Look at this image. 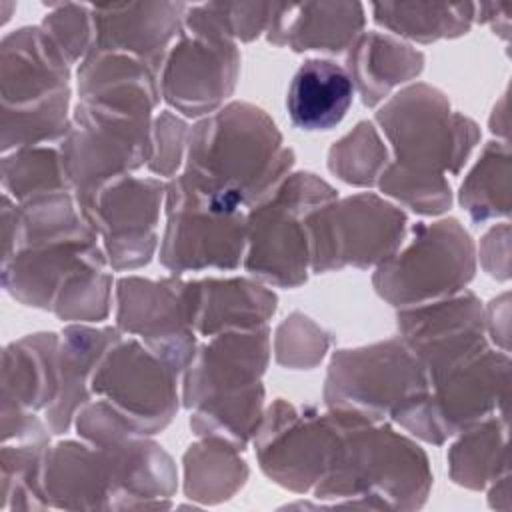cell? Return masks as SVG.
I'll list each match as a JSON object with an SVG mask.
<instances>
[{
    "label": "cell",
    "instance_id": "obj_1",
    "mask_svg": "<svg viewBox=\"0 0 512 512\" xmlns=\"http://www.w3.org/2000/svg\"><path fill=\"white\" fill-rule=\"evenodd\" d=\"M292 164L266 112L232 102L188 132L186 170L174 182L208 208L236 214L272 194Z\"/></svg>",
    "mask_w": 512,
    "mask_h": 512
},
{
    "label": "cell",
    "instance_id": "obj_2",
    "mask_svg": "<svg viewBox=\"0 0 512 512\" xmlns=\"http://www.w3.org/2000/svg\"><path fill=\"white\" fill-rule=\"evenodd\" d=\"M376 120L396 152L378 178L380 190L422 214L446 210L450 184L444 174L460 170L478 140L476 126L450 112L446 98L426 84L392 96Z\"/></svg>",
    "mask_w": 512,
    "mask_h": 512
},
{
    "label": "cell",
    "instance_id": "obj_3",
    "mask_svg": "<svg viewBox=\"0 0 512 512\" xmlns=\"http://www.w3.org/2000/svg\"><path fill=\"white\" fill-rule=\"evenodd\" d=\"M268 328L232 330L212 336L186 366L184 406L194 410L190 424L244 448L258 434L264 390L260 376L268 362Z\"/></svg>",
    "mask_w": 512,
    "mask_h": 512
},
{
    "label": "cell",
    "instance_id": "obj_4",
    "mask_svg": "<svg viewBox=\"0 0 512 512\" xmlns=\"http://www.w3.org/2000/svg\"><path fill=\"white\" fill-rule=\"evenodd\" d=\"M70 62L42 26H26L2 38V150L62 140L70 124Z\"/></svg>",
    "mask_w": 512,
    "mask_h": 512
},
{
    "label": "cell",
    "instance_id": "obj_5",
    "mask_svg": "<svg viewBox=\"0 0 512 512\" xmlns=\"http://www.w3.org/2000/svg\"><path fill=\"white\" fill-rule=\"evenodd\" d=\"M336 446L320 496H424L430 474L424 452L390 426L356 412L330 410Z\"/></svg>",
    "mask_w": 512,
    "mask_h": 512
},
{
    "label": "cell",
    "instance_id": "obj_6",
    "mask_svg": "<svg viewBox=\"0 0 512 512\" xmlns=\"http://www.w3.org/2000/svg\"><path fill=\"white\" fill-rule=\"evenodd\" d=\"M336 192L314 174H292L246 214L244 268L274 286L306 280L310 242L306 218L332 202Z\"/></svg>",
    "mask_w": 512,
    "mask_h": 512
},
{
    "label": "cell",
    "instance_id": "obj_7",
    "mask_svg": "<svg viewBox=\"0 0 512 512\" xmlns=\"http://www.w3.org/2000/svg\"><path fill=\"white\" fill-rule=\"evenodd\" d=\"M240 54L210 4H192L158 72L162 98L186 116L212 114L232 92Z\"/></svg>",
    "mask_w": 512,
    "mask_h": 512
},
{
    "label": "cell",
    "instance_id": "obj_8",
    "mask_svg": "<svg viewBox=\"0 0 512 512\" xmlns=\"http://www.w3.org/2000/svg\"><path fill=\"white\" fill-rule=\"evenodd\" d=\"M426 394L428 376L398 338L334 354L324 390L330 410H348L378 422Z\"/></svg>",
    "mask_w": 512,
    "mask_h": 512
},
{
    "label": "cell",
    "instance_id": "obj_9",
    "mask_svg": "<svg viewBox=\"0 0 512 512\" xmlns=\"http://www.w3.org/2000/svg\"><path fill=\"white\" fill-rule=\"evenodd\" d=\"M474 274V246L456 220L418 224L412 240L384 260L374 286L394 306L412 308L458 292Z\"/></svg>",
    "mask_w": 512,
    "mask_h": 512
},
{
    "label": "cell",
    "instance_id": "obj_10",
    "mask_svg": "<svg viewBox=\"0 0 512 512\" xmlns=\"http://www.w3.org/2000/svg\"><path fill=\"white\" fill-rule=\"evenodd\" d=\"M314 272L388 260L404 242L406 216L374 194L332 200L306 218Z\"/></svg>",
    "mask_w": 512,
    "mask_h": 512
},
{
    "label": "cell",
    "instance_id": "obj_11",
    "mask_svg": "<svg viewBox=\"0 0 512 512\" xmlns=\"http://www.w3.org/2000/svg\"><path fill=\"white\" fill-rule=\"evenodd\" d=\"M508 358L484 350L428 380V394L394 414L420 438L440 444L446 436L478 424L506 388Z\"/></svg>",
    "mask_w": 512,
    "mask_h": 512
},
{
    "label": "cell",
    "instance_id": "obj_12",
    "mask_svg": "<svg viewBox=\"0 0 512 512\" xmlns=\"http://www.w3.org/2000/svg\"><path fill=\"white\" fill-rule=\"evenodd\" d=\"M176 370L136 340H118L100 360L90 392L144 436L162 430L178 408Z\"/></svg>",
    "mask_w": 512,
    "mask_h": 512
},
{
    "label": "cell",
    "instance_id": "obj_13",
    "mask_svg": "<svg viewBox=\"0 0 512 512\" xmlns=\"http://www.w3.org/2000/svg\"><path fill=\"white\" fill-rule=\"evenodd\" d=\"M196 282L176 278L118 282V326L140 334L146 346L180 372L194 356Z\"/></svg>",
    "mask_w": 512,
    "mask_h": 512
},
{
    "label": "cell",
    "instance_id": "obj_14",
    "mask_svg": "<svg viewBox=\"0 0 512 512\" xmlns=\"http://www.w3.org/2000/svg\"><path fill=\"white\" fill-rule=\"evenodd\" d=\"M168 224L160 246V262L172 272L240 264L246 246V214H222L180 188L166 186Z\"/></svg>",
    "mask_w": 512,
    "mask_h": 512
},
{
    "label": "cell",
    "instance_id": "obj_15",
    "mask_svg": "<svg viewBox=\"0 0 512 512\" xmlns=\"http://www.w3.org/2000/svg\"><path fill=\"white\" fill-rule=\"evenodd\" d=\"M164 186L154 178L130 174L108 182L80 212L102 236L112 268H136L150 260L156 246V222Z\"/></svg>",
    "mask_w": 512,
    "mask_h": 512
},
{
    "label": "cell",
    "instance_id": "obj_16",
    "mask_svg": "<svg viewBox=\"0 0 512 512\" xmlns=\"http://www.w3.org/2000/svg\"><path fill=\"white\" fill-rule=\"evenodd\" d=\"M336 446V426L330 414L298 410L276 402L258 428V460L276 482L306 490L322 480Z\"/></svg>",
    "mask_w": 512,
    "mask_h": 512
},
{
    "label": "cell",
    "instance_id": "obj_17",
    "mask_svg": "<svg viewBox=\"0 0 512 512\" xmlns=\"http://www.w3.org/2000/svg\"><path fill=\"white\" fill-rule=\"evenodd\" d=\"M60 394V338L34 334L4 350L2 424L4 440L12 436L46 442V428L34 414L50 408Z\"/></svg>",
    "mask_w": 512,
    "mask_h": 512
},
{
    "label": "cell",
    "instance_id": "obj_18",
    "mask_svg": "<svg viewBox=\"0 0 512 512\" xmlns=\"http://www.w3.org/2000/svg\"><path fill=\"white\" fill-rule=\"evenodd\" d=\"M398 328L400 340L416 356L428 380L488 350L480 304L472 294L404 308L398 314Z\"/></svg>",
    "mask_w": 512,
    "mask_h": 512
},
{
    "label": "cell",
    "instance_id": "obj_19",
    "mask_svg": "<svg viewBox=\"0 0 512 512\" xmlns=\"http://www.w3.org/2000/svg\"><path fill=\"white\" fill-rule=\"evenodd\" d=\"M186 10L184 2L92 4L94 46L90 54H126L150 66L158 76Z\"/></svg>",
    "mask_w": 512,
    "mask_h": 512
},
{
    "label": "cell",
    "instance_id": "obj_20",
    "mask_svg": "<svg viewBox=\"0 0 512 512\" xmlns=\"http://www.w3.org/2000/svg\"><path fill=\"white\" fill-rule=\"evenodd\" d=\"M96 232L86 230L60 240L16 250L2 260V284L22 304L50 308L60 290L78 272L106 264Z\"/></svg>",
    "mask_w": 512,
    "mask_h": 512
},
{
    "label": "cell",
    "instance_id": "obj_21",
    "mask_svg": "<svg viewBox=\"0 0 512 512\" xmlns=\"http://www.w3.org/2000/svg\"><path fill=\"white\" fill-rule=\"evenodd\" d=\"M360 2H304L274 4L268 22V40L294 52H342L350 48L364 28Z\"/></svg>",
    "mask_w": 512,
    "mask_h": 512
},
{
    "label": "cell",
    "instance_id": "obj_22",
    "mask_svg": "<svg viewBox=\"0 0 512 512\" xmlns=\"http://www.w3.org/2000/svg\"><path fill=\"white\" fill-rule=\"evenodd\" d=\"M352 98L354 82L344 66L310 58L290 82L286 108L294 126L308 132L330 130L346 116Z\"/></svg>",
    "mask_w": 512,
    "mask_h": 512
},
{
    "label": "cell",
    "instance_id": "obj_23",
    "mask_svg": "<svg viewBox=\"0 0 512 512\" xmlns=\"http://www.w3.org/2000/svg\"><path fill=\"white\" fill-rule=\"evenodd\" d=\"M120 340L114 328L72 326L60 340V394L46 410L48 428L62 434L76 418V410L90 398V378L104 354Z\"/></svg>",
    "mask_w": 512,
    "mask_h": 512
},
{
    "label": "cell",
    "instance_id": "obj_24",
    "mask_svg": "<svg viewBox=\"0 0 512 512\" xmlns=\"http://www.w3.org/2000/svg\"><path fill=\"white\" fill-rule=\"evenodd\" d=\"M274 310L276 296L248 280L196 282L194 330L202 336L260 328Z\"/></svg>",
    "mask_w": 512,
    "mask_h": 512
},
{
    "label": "cell",
    "instance_id": "obj_25",
    "mask_svg": "<svg viewBox=\"0 0 512 512\" xmlns=\"http://www.w3.org/2000/svg\"><path fill=\"white\" fill-rule=\"evenodd\" d=\"M350 66L346 68L364 104L374 106L396 84L414 78L424 64V56L404 42L380 32H366L350 46Z\"/></svg>",
    "mask_w": 512,
    "mask_h": 512
},
{
    "label": "cell",
    "instance_id": "obj_26",
    "mask_svg": "<svg viewBox=\"0 0 512 512\" xmlns=\"http://www.w3.org/2000/svg\"><path fill=\"white\" fill-rule=\"evenodd\" d=\"M370 10L380 26L416 42L466 34L476 18L470 2H378Z\"/></svg>",
    "mask_w": 512,
    "mask_h": 512
},
{
    "label": "cell",
    "instance_id": "obj_27",
    "mask_svg": "<svg viewBox=\"0 0 512 512\" xmlns=\"http://www.w3.org/2000/svg\"><path fill=\"white\" fill-rule=\"evenodd\" d=\"M2 184L18 204L56 192H72L62 166L60 150L28 146L6 154L2 160Z\"/></svg>",
    "mask_w": 512,
    "mask_h": 512
},
{
    "label": "cell",
    "instance_id": "obj_28",
    "mask_svg": "<svg viewBox=\"0 0 512 512\" xmlns=\"http://www.w3.org/2000/svg\"><path fill=\"white\" fill-rule=\"evenodd\" d=\"M508 160V148L490 142L462 184L460 202L474 220L508 214Z\"/></svg>",
    "mask_w": 512,
    "mask_h": 512
},
{
    "label": "cell",
    "instance_id": "obj_29",
    "mask_svg": "<svg viewBox=\"0 0 512 512\" xmlns=\"http://www.w3.org/2000/svg\"><path fill=\"white\" fill-rule=\"evenodd\" d=\"M328 166L350 184L372 186L388 166V152L374 126L370 122H360L354 132L332 146Z\"/></svg>",
    "mask_w": 512,
    "mask_h": 512
},
{
    "label": "cell",
    "instance_id": "obj_30",
    "mask_svg": "<svg viewBox=\"0 0 512 512\" xmlns=\"http://www.w3.org/2000/svg\"><path fill=\"white\" fill-rule=\"evenodd\" d=\"M506 428L500 430L496 420H488L476 430H470L450 452L452 462V474L458 478L460 484L476 486V474H478V486H482L488 478V474L496 468L498 462V450H504L506 446Z\"/></svg>",
    "mask_w": 512,
    "mask_h": 512
},
{
    "label": "cell",
    "instance_id": "obj_31",
    "mask_svg": "<svg viewBox=\"0 0 512 512\" xmlns=\"http://www.w3.org/2000/svg\"><path fill=\"white\" fill-rule=\"evenodd\" d=\"M44 32L52 38L64 58L72 64L86 58L94 46L92 4H54L42 20Z\"/></svg>",
    "mask_w": 512,
    "mask_h": 512
},
{
    "label": "cell",
    "instance_id": "obj_32",
    "mask_svg": "<svg viewBox=\"0 0 512 512\" xmlns=\"http://www.w3.org/2000/svg\"><path fill=\"white\" fill-rule=\"evenodd\" d=\"M152 134V156L148 160V168L160 176H170L182 162L188 136L186 124L170 112H164L156 120Z\"/></svg>",
    "mask_w": 512,
    "mask_h": 512
},
{
    "label": "cell",
    "instance_id": "obj_33",
    "mask_svg": "<svg viewBox=\"0 0 512 512\" xmlns=\"http://www.w3.org/2000/svg\"><path fill=\"white\" fill-rule=\"evenodd\" d=\"M232 38L252 40L268 28L272 2H208Z\"/></svg>",
    "mask_w": 512,
    "mask_h": 512
}]
</instances>
